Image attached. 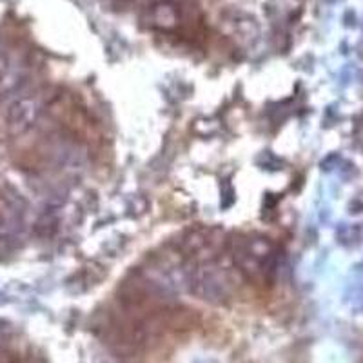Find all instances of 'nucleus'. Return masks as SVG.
Wrapping results in <instances>:
<instances>
[{
    "mask_svg": "<svg viewBox=\"0 0 363 363\" xmlns=\"http://www.w3.org/2000/svg\"><path fill=\"white\" fill-rule=\"evenodd\" d=\"M235 267L252 284H265L274 269V249L271 242L258 235H236L229 244Z\"/></svg>",
    "mask_w": 363,
    "mask_h": 363,
    "instance_id": "nucleus-1",
    "label": "nucleus"
},
{
    "mask_svg": "<svg viewBox=\"0 0 363 363\" xmlns=\"http://www.w3.org/2000/svg\"><path fill=\"white\" fill-rule=\"evenodd\" d=\"M51 113L57 116V120L62 122L67 131L79 136L80 140L82 138L84 140H99L95 120L91 118L87 109L74 99V95L67 91L55 95V99L51 100Z\"/></svg>",
    "mask_w": 363,
    "mask_h": 363,
    "instance_id": "nucleus-2",
    "label": "nucleus"
},
{
    "mask_svg": "<svg viewBox=\"0 0 363 363\" xmlns=\"http://www.w3.org/2000/svg\"><path fill=\"white\" fill-rule=\"evenodd\" d=\"M211 262L194 264L196 267L189 274L191 289H193L194 294L202 296L203 300H227L229 294H231V280L227 277L225 269L216 267Z\"/></svg>",
    "mask_w": 363,
    "mask_h": 363,
    "instance_id": "nucleus-3",
    "label": "nucleus"
},
{
    "mask_svg": "<svg viewBox=\"0 0 363 363\" xmlns=\"http://www.w3.org/2000/svg\"><path fill=\"white\" fill-rule=\"evenodd\" d=\"M223 238L218 229L211 227H194L180 240V252L194 264L211 262L222 249Z\"/></svg>",
    "mask_w": 363,
    "mask_h": 363,
    "instance_id": "nucleus-4",
    "label": "nucleus"
},
{
    "mask_svg": "<svg viewBox=\"0 0 363 363\" xmlns=\"http://www.w3.org/2000/svg\"><path fill=\"white\" fill-rule=\"evenodd\" d=\"M6 120H8V128L13 133L28 131L37 120V104L33 100H18L9 108Z\"/></svg>",
    "mask_w": 363,
    "mask_h": 363,
    "instance_id": "nucleus-5",
    "label": "nucleus"
}]
</instances>
